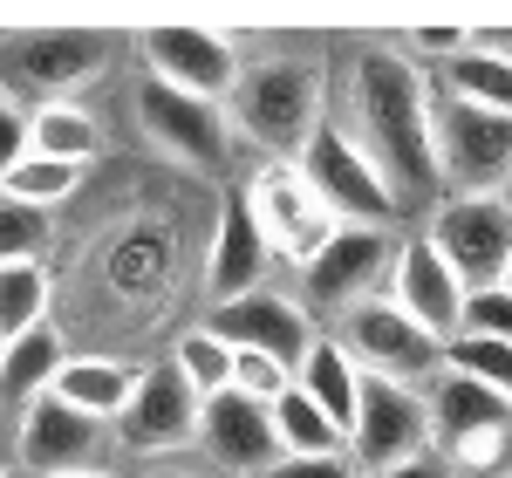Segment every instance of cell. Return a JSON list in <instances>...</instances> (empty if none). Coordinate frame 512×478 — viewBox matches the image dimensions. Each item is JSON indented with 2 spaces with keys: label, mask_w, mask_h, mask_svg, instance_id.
Returning <instances> with one entry per match:
<instances>
[{
  "label": "cell",
  "mask_w": 512,
  "mask_h": 478,
  "mask_svg": "<svg viewBox=\"0 0 512 478\" xmlns=\"http://www.w3.org/2000/svg\"><path fill=\"white\" fill-rule=\"evenodd\" d=\"M328 96H342V123L369 164L383 171L396 212H431L444 199L437 178V89L431 69H417L396 41H349L328 69Z\"/></svg>",
  "instance_id": "cell-1"
},
{
  "label": "cell",
  "mask_w": 512,
  "mask_h": 478,
  "mask_svg": "<svg viewBox=\"0 0 512 478\" xmlns=\"http://www.w3.org/2000/svg\"><path fill=\"white\" fill-rule=\"evenodd\" d=\"M226 117H233V130L267 164H294L308 151V137L328 123V55H315V48H301V55L280 48V55L239 62Z\"/></svg>",
  "instance_id": "cell-2"
},
{
  "label": "cell",
  "mask_w": 512,
  "mask_h": 478,
  "mask_svg": "<svg viewBox=\"0 0 512 478\" xmlns=\"http://www.w3.org/2000/svg\"><path fill=\"white\" fill-rule=\"evenodd\" d=\"M110 69V35L89 28H21L0 35V96L41 110V103H76V89Z\"/></svg>",
  "instance_id": "cell-3"
},
{
  "label": "cell",
  "mask_w": 512,
  "mask_h": 478,
  "mask_svg": "<svg viewBox=\"0 0 512 478\" xmlns=\"http://www.w3.org/2000/svg\"><path fill=\"white\" fill-rule=\"evenodd\" d=\"M424 410H431V444H444L437 458L451 472H512V397L485 390L458 369H437L424 390Z\"/></svg>",
  "instance_id": "cell-4"
},
{
  "label": "cell",
  "mask_w": 512,
  "mask_h": 478,
  "mask_svg": "<svg viewBox=\"0 0 512 478\" xmlns=\"http://www.w3.org/2000/svg\"><path fill=\"white\" fill-rule=\"evenodd\" d=\"M178 267H185V226H178V212H130L117 233L103 239V253H96V287L117 308L158 315L164 301L178 294Z\"/></svg>",
  "instance_id": "cell-5"
},
{
  "label": "cell",
  "mask_w": 512,
  "mask_h": 478,
  "mask_svg": "<svg viewBox=\"0 0 512 478\" xmlns=\"http://www.w3.org/2000/svg\"><path fill=\"white\" fill-rule=\"evenodd\" d=\"M424 246L458 274V287H499L512 260V192H485V199H437L424 219Z\"/></svg>",
  "instance_id": "cell-6"
},
{
  "label": "cell",
  "mask_w": 512,
  "mask_h": 478,
  "mask_svg": "<svg viewBox=\"0 0 512 478\" xmlns=\"http://www.w3.org/2000/svg\"><path fill=\"white\" fill-rule=\"evenodd\" d=\"M294 171L308 178V192H315L342 226H376V233H390V219H403L390 199V185H383V171L369 164V151L355 144L342 123H321L315 137H308V151L294 158Z\"/></svg>",
  "instance_id": "cell-7"
},
{
  "label": "cell",
  "mask_w": 512,
  "mask_h": 478,
  "mask_svg": "<svg viewBox=\"0 0 512 478\" xmlns=\"http://www.w3.org/2000/svg\"><path fill=\"white\" fill-rule=\"evenodd\" d=\"M431 451V410L424 390L390 383V376H362V397H355V424H349V465L362 478H383L410 458Z\"/></svg>",
  "instance_id": "cell-8"
},
{
  "label": "cell",
  "mask_w": 512,
  "mask_h": 478,
  "mask_svg": "<svg viewBox=\"0 0 512 478\" xmlns=\"http://www.w3.org/2000/svg\"><path fill=\"white\" fill-rule=\"evenodd\" d=\"M437 178L444 199H485L512 185V117L437 96Z\"/></svg>",
  "instance_id": "cell-9"
},
{
  "label": "cell",
  "mask_w": 512,
  "mask_h": 478,
  "mask_svg": "<svg viewBox=\"0 0 512 478\" xmlns=\"http://www.w3.org/2000/svg\"><path fill=\"white\" fill-rule=\"evenodd\" d=\"M246 212H253L260 239H267V253L287 260L294 274H301L321 246L342 233V219L308 192V178H301L294 164H260V171H253V185H246Z\"/></svg>",
  "instance_id": "cell-10"
},
{
  "label": "cell",
  "mask_w": 512,
  "mask_h": 478,
  "mask_svg": "<svg viewBox=\"0 0 512 478\" xmlns=\"http://www.w3.org/2000/svg\"><path fill=\"white\" fill-rule=\"evenodd\" d=\"M137 123H144V137L158 144L164 158H178L185 171L219 178V171L233 164L239 130H233V117H226V103H198L185 89H164V82L144 76V89H137Z\"/></svg>",
  "instance_id": "cell-11"
},
{
  "label": "cell",
  "mask_w": 512,
  "mask_h": 478,
  "mask_svg": "<svg viewBox=\"0 0 512 478\" xmlns=\"http://www.w3.org/2000/svg\"><path fill=\"white\" fill-rule=\"evenodd\" d=\"M390 260H396L390 233H376V226H342V233L301 267V294H294V301H301L315 321L321 315H349V308H362V301L383 294Z\"/></svg>",
  "instance_id": "cell-12"
},
{
  "label": "cell",
  "mask_w": 512,
  "mask_h": 478,
  "mask_svg": "<svg viewBox=\"0 0 512 478\" xmlns=\"http://www.w3.org/2000/svg\"><path fill=\"white\" fill-rule=\"evenodd\" d=\"M335 342L355 356L362 376H390V383H410V390H417V383H431L437 369H444V342L424 335V328L403 315V308H390L383 294H376V301H362V308H349Z\"/></svg>",
  "instance_id": "cell-13"
},
{
  "label": "cell",
  "mask_w": 512,
  "mask_h": 478,
  "mask_svg": "<svg viewBox=\"0 0 512 478\" xmlns=\"http://www.w3.org/2000/svg\"><path fill=\"white\" fill-rule=\"evenodd\" d=\"M226 349H246V356H267L280 362L287 376L308 362V349H315V315L294 301V294H280V287H253V294H239V301H226V308H212V321H205Z\"/></svg>",
  "instance_id": "cell-14"
},
{
  "label": "cell",
  "mask_w": 512,
  "mask_h": 478,
  "mask_svg": "<svg viewBox=\"0 0 512 478\" xmlns=\"http://www.w3.org/2000/svg\"><path fill=\"white\" fill-rule=\"evenodd\" d=\"M144 76L164 82V89H185L198 103H226L239 82V55L226 35H212V28H151L144 35Z\"/></svg>",
  "instance_id": "cell-15"
},
{
  "label": "cell",
  "mask_w": 512,
  "mask_h": 478,
  "mask_svg": "<svg viewBox=\"0 0 512 478\" xmlns=\"http://www.w3.org/2000/svg\"><path fill=\"white\" fill-rule=\"evenodd\" d=\"M117 438H123V451H144V458L198 444V390L171 362L137 369V390H130V403H123V417H117Z\"/></svg>",
  "instance_id": "cell-16"
},
{
  "label": "cell",
  "mask_w": 512,
  "mask_h": 478,
  "mask_svg": "<svg viewBox=\"0 0 512 478\" xmlns=\"http://www.w3.org/2000/svg\"><path fill=\"white\" fill-rule=\"evenodd\" d=\"M198 451H205L219 472H239V478L274 472V465H280V438H274L267 403L239 397V390L205 397V403H198Z\"/></svg>",
  "instance_id": "cell-17"
},
{
  "label": "cell",
  "mask_w": 512,
  "mask_h": 478,
  "mask_svg": "<svg viewBox=\"0 0 512 478\" xmlns=\"http://www.w3.org/2000/svg\"><path fill=\"white\" fill-rule=\"evenodd\" d=\"M103 458V424L76 417L62 397H35L21 410L14 431V465L28 478H62V472H89Z\"/></svg>",
  "instance_id": "cell-18"
},
{
  "label": "cell",
  "mask_w": 512,
  "mask_h": 478,
  "mask_svg": "<svg viewBox=\"0 0 512 478\" xmlns=\"http://www.w3.org/2000/svg\"><path fill=\"white\" fill-rule=\"evenodd\" d=\"M383 301L403 308L424 335L451 342V335H458V308H465V287H458V274L437 260L424 239H403L396 260H390V280H383Z\"/></svg>",
  "instance_id": "cell-19"
},
{
  "label": "cell",
  "mask_w": 512,
  "mask_h": 478,
  "mask_svg": "<svg viewBox=\"0 0 512 478\" xmlns=\"http://www.w3.org/2000/svg\"><path fill=\"white\" fill-rule=\"evenodd\" d=\"M267 267H274V253H267V239L246 212V192H233L219 205V226H212V246H205V301L226 308L239 294L267 287Z\"/></svg>",
  "instance_id": "cell-20"
},
{
  "label": "cell",
  "mask_w": 512,
  "mask_h": 478,
  "mask_svg": "<svg viewBox=\"0 0 512 478\" xmlns=\"http://www.w3.org/2000/svg\"><path fill=\"white\" fill-rule=\"evenodd\" d=\"M130 390H137V362L110 356V349H96V356H76V349H69V362H62V376H55L48 397H62L76 417H89V424H117Z\"/></svg>",
  "instance_id": "cell-21"
},
{
  "label": "cell",
  "mask_w": 512,
  "mask_h": 478,
  "mask_svg": "<svg viewBox=\"0 0 512 478\" xmlns=\"http://www.w3.org/2000/svg\"><path fill=\"white\" fill-rule=\"evenodd\" d=\"M62 362H69V335L55 328V321H41L28 335H14V342H0V410H28L35 397L55 390V376H62Z\"/></svg>",
  "instance_id": "cell-22"
},
{
  "label": "cell",
  "mask_w": 512,
  "mask_h": 478,
  "mask_svg": "<svg viewBox=\"0 0 512 478\" xmlns=\"http://www.w3.org/2000/svg\"><path fill=\"white\" fill-rule=\"evenodd\" d=\"M294 390L315 403L321 417L342 431V444H349V424H355V397H362V369H355V356L335 342V335H315V349H308V362L294 369Z\"/></svg>",
  "instance_id": "cell-23"
},
{
  "label": "cell",
  "mask_w": 512,
  "mask_h": 478,
  "mask_svg": "<svg viewBox=\"0 0 512 478\" xmlns=\"http://www.w3.org/2000/svg\"><path fill=\"white\" fill-rule=\"evenodd\" d=\"M431 89H437V96H451V103H472V110L512 117V55H485V48H465L458 62L431 69Z\"/></svg>",
  "instance_id": "cell-24"
},
{
  "label": "cell",
  "mask_w": 512,
  "mask_h": 478,
  "mask_svg": "<svg viewBox=\"0 0 512 478\" xmlns=\"http://www.w3.org/2000/svg\"><path fill=\"white\" fill-rule=\"evenodd\" d=\"M28 151L35 158H62V164H89L103 151V123L82 103H41V110H28Z\"/></svg>",
  "instance_id": "cell-25"
},
{
  "label": "cell",
  "mask_w": 512,
  "mask_h": 478,
  "mask_svg": "<svg viewBox=\"0 0 512 478\" xmlns=\"http://www.w3.org/2000/svg\"><path fill=\"white\" fill-rule=\"evenodd\" d=\"M48 308H55V280H48V267H41V260H7V267H0V342L41 328Z\"/></svg>",
  "instance_id": "cell-26"
},
{
  "label": "cell",
  "mask_w": 512,
  "mask_h": 478,
  "mask_svg": "<svg viewBox=\"0 0 512 478\" xmlns=\"http://www.w3.org/2000/svg\"><path fill=\"white\" fill-rule=\"evenodd\" d=\"M267 417H274V438H280V458H335V451H349L342 431L321 417L315 403L301 397V390H280L267 403Z\"/></svg>",
  "instance_id": "cell-27"
},
{
  "label": "cell",
  "mask_w": 512,
  "mask_h": 478,
  "mask_svg": "<svg viewBox=\"0 0 512 478\" xmlns=\"http://www.w3.org/2000/svg\"><path fill=\"white\" fill-rule=\"evenodd\" d=\"M82 171H89V164H62V158H35V151H28V158L0 178V199L28 205V212H55L62 199L82 192Z\"/></svg>",
  "instance_id": "cell-28"
},
{
  "label": "cell",
  "mask_w": 512,
  "mask_h": 478,
  "mask_svg": "<svg viewBox=\"0 0 512 478\" xmlns=\"http://www.w3.org/2000/svg\"><path fill=\"white\" fill-rule=\"evenodd\" d=\"M164 362L198 390V403L219 397V390H233V349H226L212 328H185V335L171 342V356H164Z\"/></svg>",
  "instance_id": "cell-29"
},
{
  "label": "cell",
  "mask_w": 512,
  "mask_h": 478,
  "mask_svg": "<svg viewBox=\"0 0 512 478\" xmlns=\"http://www.w3.org/2000/svg\"><path fill=\"white\" fill-rule=\"evenodd\" d=\"M444 369H458V376H472V383H485V390L512 397V342H485V335H451V342H444Z\"/></svg>",
  "instance_id": "cell-30"
},
{
  "label": "cell",
  "mask_w": 512,
  "mask_h": 478,
  "mask_svg": "<svg viewBox=\"0 0 512 478\" xmlns=\"http://www.w3.org/2000/svg\"><path fill=\"white\" fill-rule=\"evenodd\" d=\"M458 335H485V342H512V294L506 287H472L458 308Z\"/></svg>",
  "instance_id": "cell-31"
},
{
  "label": "cell",
  "mask_w": 512,
  "mask_h": 478,
  "mask_svg": "<svg viewBox=\"0 0 512 478\" xmlns=\"http://www.w3.org/2000/svg\"><path fill=\"white\" fill-rule=\"evenodd\" d=\"M41 246H48V212L0 199V267L7 260H41Z\"/></svg>",
  "instance_id": "cell-32"
},
{
  "label": "cell",
  "mask_w": 512,
  "mask_h": 478,
  "mask_svg": "<svg viewBox=\"0 0 512 478\" xmlns=\"http://www.w3.org/2000/svg\"><path fill=\"white\" fill-rule=\"evenodd\" d=\"M233 390H239V397H253V403H274L280 390H294V376H287L280 362H267V356L233 349Z\"/></svg>",
  "instance_id": "cell-33"
},
{
  "label": "cell",
  "mask_w": 512,
  "mask_h": 478,
  "mask_svg": "<svg viewBox=\"0 0 512 478\" xmlns=\"http://www.w3.org/2000/svg\"><path fill=\"white\" fill-rule=\"evenodd\" d=\"M21 158H28V110L0 96V178H7Z\"/></svg>",
  "instance_id": "cell-34"
},
{
  "label": "cell",
  "mask_w": 512,
  "mask_h": 478,
  "mask_svg": "<svg viewBox=\"0 0 512 478\" xmlns=\"http://www.w3.org/2000/svg\"><path fill=\"white\" fill-rule=\"evenodd\" d=\"M260 478H362V472L349 465V451H335V458H280L274 472Z\"/></svg>",
  "instance_id": "cell-35"
},
{
  "label": "cell",
  "mask_w": 512,
  "mask_h": 478,
  "mask_svg": "<svg viewBox=\"0 0 512 478\" xmlns=\"http://www.w3.org/2000/svg\"><path fill=\"white\" fill-rule=\"evenodd\" d=\"M383 478H458L437 451H424V458H410V465H396V472H383Z\"/></svg>",
  "instance_id": "cell-36"
},
{
  "label": "cell",
  "mask_w": 512,
  "mask_h": 478,
  "mask_svg": "<svg viewBox=\"0 0 512 478\" xmlns=\"http://www.w3.org/2000/svg\"><path fill=\"white\" fill-rule=\"evenodd\" d=\"M144 478H205V472H185V465H151Z\"/></svg>",
  "instance_id": "cell-37"
},
{
  "label": "cell",
  "mask_w": 512,
  "mask_h": 478,
  "mask_svg": "<svg viewBox=\"0 0 512 478\" xmlns=\"http://www.w3.org/2000/svg\"><path fill=\"white\" fill-rule=\"evenodd\" d=\"M62 478H117V472H103V465H89V472H62Z\"/></svg>",
  "instance_id": "cell-38"
},
{
  "label": "cell",
  "mask_w": 512,
  "mask_h": 478,
  "mask_svg": "<svg viewBox=\"0 0 512 478\" xmlns=\"http://www.w3.org/2000/svg\"><path fill=\"white\" fill-rule=\"evenodd\" d=\"M0 478H28V472H21V465H0Z\"/></svg>",
  "instance_id": "cell-39"
},
{
  "label": "cell",
  "mask_w": 512,
  "mask_h": 478,
  "mask_svg": "<svg viewBox=\"0 0 512 478\" xmlns=\"http://www.w3.org/2000/svg\"><path fill=\"white\" fill-rule=\"evenodd\" d=\"M499 287H506V294H512V260H506V274H499Z\"/></svg>",
  "instance_id": "cell-40"
},
{
  "label": "cell",
  "mask_w": 512,
  "mask_h": 478,
  "mask_svg": "<svg viewBox=\"0 0 512 478\" xmlns=\"http://www.w3.org/2000/svg\"><path fill=\"white\" fill-rule=\"evenodd\" d=\"M499 478H512V472H499Z\"/></svg>",
  "instance_id": "cell-41"
}]
</instances>
